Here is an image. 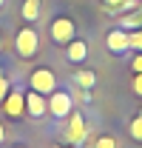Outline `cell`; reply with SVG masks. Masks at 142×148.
Listing matches in <instances>:
<instances>
[{
    "label": "cell",
    "instance_id": "e0dca14e",
    "mask_svg": "<svg viewBox=\"0 0 142 148\" xmlns=\"http://www.w3.org/2000/svg\"><path fill=\"white\" fill-rule=\"evenodd\" d=\"M131 91L137 94V97H142V74H134V83H131Z\"/></svg>",
    "mask_w": 142,
    "mask_h": 148
},
{
    "label": "cell",
    "instance_id": "5bb4252c",
    "mask_svg": "<svg viewBox=\"0 0 142 148\" xmlns=\"http://www.w3.org/2000/svg\"><path fill=\"white\" fill-rule=\"evenodd\" d=\"M94 148H119V145H117V140H114L111 134H100V137L94 140Z\"/></svg>",
    "mask_w": 142,
    "mask_h": 148
},
{
    "label": "cell",
    "instance_id": "30bf717a",
    "mask_svg": "<svg viewBox=\"0 0 142 148\" xmlns=\"http://www.w3.org/2000/svg\"><path fill=\"white\" fill-rule=\"evenodd\" d=\"M40 9H43L40 0H23V6H20V17L26 20V23H37V20H40Z\"/></svg>",
    "mask_w": 142,
    "mask_h": 148
},
{
    "label": "cell",
    "instance_id": "8992f818",
    "mask_svg": "<svg viewBox=\"0 0 142 148\" xmlns=\"http://www.w3.org/2000/svg\"><path fill=\"white\" fill-rule=\"evenodd\" d=\"M0 106H3V111H6V117H12V120H20V117L26 114V94L20 91V88H9L6 100H3Z\"/></svg>",
    "mask_w": 142,
    "mask_h": 148
},
{
    "label": "cell",
    "instance_id": "603a6c76",
    "mask_svg": "<svg viewBox=\"0 0 142 148\" xmlns=\"http://www.w3.org/2000/svg\"><path fill=\"white\" fill-rule=\"evenodd\" d=\"M3 6H6V0H0V9H3Z\"/></svg>",
    "mask_w": 142,
    "mask_h": 148
},
{
    "label": "cell",
    "instance_id": "9c48e42d",
    "mask_svg": "<svg viewBox=\"0 0 142 148\" xmlns=\"http://www.w3.org/2000/svg\"><path fill=\"white\" fill-rule=\"evenodd\" d=\"M85 57H88V43L74 37L68 46H66V60H68L71 66H80V63H85Z\"/></svg>",
    "mask_w": 142,
    "mask_h": 148
},
{
    "label": "cell",
    "instance_id": "4fadbf2b",
    "mask_svg": "<svg viewBox=\"0 0 142 148\" xmlns=\"http://www.w3.org/2000/svg\"><path fill=\"white\" fill-rule=\"evenodd\" d=\"M128 131H131V140L142 143V111L134 117V120H131V128H128Z\"/></svg>",
    "mask_w": 142,
    "mask_h": 148
},
{
    "label": "cell",
    "instance_id": "d6986e66",
    "mask_svg": "<svg viewBox=\"0 0 142 148\" xmlns=\"http://www.w3.org/2000/svg\"><path fill=\"white\" fill-rule=\"evenodd\" d=\"M102 3H105L108 9H114V12H119V9H122V3H125V0H102Z\"/></svg>",
    "mask_w": 142,
    "mask_h": 148
},
{
    "label": "cell",
    "instance_id": "2e32d148",
    "mask_svg": "<svg viewBox=\"0 0 142 148\" xmlns=\"http://www.w3.org/2000/svg\"><path fill=\"white\" fill-rule=\"evenodd\" d=\"M9 88H12V86H9V77L3 74V69H0V103L6 100V94H9Z\"/></svg>",
    "mask_w": 142,
    "mask_h": 148
},
{
    "label": "cell",
    "instance_id": "3957f363",
    "mask_svg": "<svg viewBox=\"0 0 142 148\" xmlns=\"http://www.w3.org/2000/svg\"><path fill=\"white\" fill-rule=\"evenodd\" d=\"M71 111H74V97L66 88H57V91L48 94V114L54 120H66Z\"/></svg>",
    "mask_w": 142,
    "mask_h": 148
},
{
    "label": "cell",
    "instance_id": "7402d4cb",
    "mask_svg": "<svg viewBox=\"0 0 142 148\" xmlns=\"http://www.w3.org/2000/svg\"><path fill=\"white\" fill-rule=\"evenodd\" d=\"M54 148H71V145H54Z\"/></svg>",
    "mask_w": 142,
    "mask_h": 148
},
{
    "label": "cell",
    "instance_id": "5b68a950",
    "mask_svg": "<svg viewBox=\"0 0 142 148\" xmlns=\"http://www.w3.org/2000/svg\"><path fill=\"white\" fill-rule=\"evenodd\" d=\"M88 137V125H85V117L80 111H71L68 114V128H66V143L68 145H83Z\"/></svg>",
    "mask_w": 142,
    "mask_h": 148
},
{
    "label": "cell",
    "instance_id": "6da1fadb",
    "mask_svg": "<svg viewBox=\"0 0 142 148\" xmlns=\"http://www.w3.org/2000/svg\"><path fill=\"white\" fill-rule=\"evenodd\" d=\"M48 37H51L54 46H68L71 40L77 37V26H74V20L66 17V14L54 17V20H51V26H48Z\"/></svg>",
    "mask_w": 142,
    "mask_h": 148
},
{
    "label": "cell",
    "instance_id": "cb8c5ba5",
    "mask_svg": "<svg viewBox=\"0 0 142 148\" xmlns=\"http://www.w3.org/2000/svg\"><path fill=\"white\" fill-rule=\"evenodd\" d=\"M12 148H23V145H12Z\"/></svg>",
    "mask_w": 142,
    "mask_h": 148
},
{
    "label": "cell",
    "instance_id": "ac0fdd59",
    "mask_svg": "<svg viewBox=\"0 0 142 148\" xmlns=\"http://www.w3.org/2000/svg\"><path fill=\"white\" fill-rule=\"evenodd\" d=\"M131 71H134V74H142V51H137V57L131 60Z\"/></svg>",
    "mask_w": 142,
    "mask_h": 148
},
{
    "label": "cell",
    "instance_id": "7c38bea8",
    "mask_svg": "<svg viewBox=\"0 0 142 148\" xmlns=\"http://www.w3.org/2000/svg\"><path fill=\"white\" fill-rule=\"evenodd\" d=\"M119 29H125V32H137V29H142V14H139V12H128V14H122V17H119Z\"/></svg>",
    "mask_w": 142,
    "mask_h": 148
},
{
    "label": "cell",
    "instance_id": "7a4b0ae2",
    "mask_svg": "<svg viewBox=\"0 0 142 148\" xmlns=\"http://www.w3.org/2000/svg\"><path fill=\"white\" fill-rule=\"evenodd\" d=\"M37 49H40V34H37V29L31 26H23L14 37V51H17L23 60H29V57L37 54Z\"/></svg>",
    "mask_w": 142,
    "mask_h": 148
},
{
    "label": "cell",
    "instance_id": "44dd1931",
    "mask_svg": "<svg viewBox=\"0 0 142 148\" xmlns=\"http://www.w3.org/2000/svg\"><path fill=\"white\" fill-rule=\"evenodd\" d=\"M0 51H3V34H0Z\"/></svg>",
    "mask_w": 142,
    "mask_h": 148
},
{
    "label": "cell",
    "instance_id": "ba28073f",
    "mask_svg": "<svg viewBox=\"0 0 142 148\" xmlns=\"http://www.w3.org/2000/svg\"><path fill=\"white\" fill-rule=\"evenodd\" d=\"M105 46L111 54H125L128 49H131V43H128V32L125 29H111L105 34Z\"/></svg>",
    "mask_w": 142,
    "mask_h": 148
},
{
    "label": "cell",
    "instance_id": "8fae6325",
    "mask_svg": "<svg viewBox=\"0 0 142 148\" xmlns=\"http://www.w3.org/2000/svg\"><path fill=\"white\" fill-rule=\"evenodd\" d=\"M74 83H77L83 91H91V88L97 86V74L91 71V69H77V71H74Z\"/></svg>",
    "mask_w": 142,
    "mask_h": 148
},
{
    "label": "cell",
    "instance_id": "9a60e30c",
    "mask_svg": "<svg viewBox=\"0 0 142 148\" xmlns=\"http://www.w3.org/2000/svg\"><path fill=\"white\" fill-rule=\"evenodd\" d=\"M128 43H131V49H134V51H142V29L128 32Z\"/></svg>",
    "mask_w": 142,
    "mask_h": 148
},
{
    "label": "cell",
    "instance_id": "52a82bcc",
    "mask_svg": "<svg viewBox=\"0 0 142 148\" xmlns=\"http://www.w3.org/2000/svg\"><path fill=\"white\" fill-rule=\"evenodd\" d=\"M26 114L34 117V120L46 117V114H48V97H46V94H37L34 88H29V91H26Z\"/></svg>",
    "mask_w": 142,
    "mask_h": 148
},
{
    "label": "cell",
    "instance_id": "ffe728a7",
    "mask_svg": "<svg viewBox=\"0 0 142 148\" xmlns=\"http://www.w3.org/2000/svg\"><path fill=\"white\" fill-rule=\"evenodd\" d=\"M3 143H6V125L0 123V145H3Z\"/></svg>",
    "mask_w": 142,
    "mask_h": 148
},
{
    "label": "cell",
    "instance_id": "277c9868",
    "mask_svg": "<svg viewBox=\"0 0 142 148\" xmlns=\"http://www.w3.org/2000/svg\"><path fill=\"white\" fill-rule=\"evenodd\" d=\"M29 88H34L37 94H48L57 91V77H54L51 69H34V71L29 74Z\"/></svg>",
    "mask_w": 142,
    "mask_h": 148
}]
</instances>
